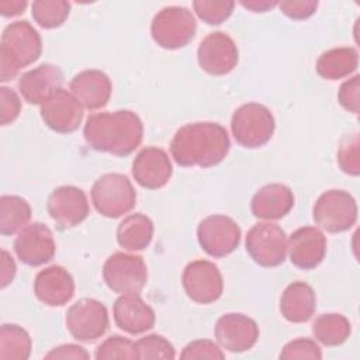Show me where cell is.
Returning a JSON list of instances; mask_svg holds the SVG:
<instances>
[{
  "label": "cell",
  "instance_id": "obj_34",
  "mask_svg": "<svg viewBox=\"0 0 360 360\" xmlns=\"http://www.w3.org/2000/svg\"><path fill=\"white\" fill-rule=\"evenodd\" d=\"M139 359H163L172 360L176 357L173 345L160 335H148L135 342Z\"/></svg>",
  "mask_w": 360,
  "mask_h": 360
},
{
  "label": "cell",
  "instance_id": "obj_26",
  "mask_svg": "<svg viewBox=\"0 0 360 360\" xmlns=\"http://www.w3.org/2000/svg\"><path fill=\"white\" fill-rule=\"evenodd\" d=\"M153 238V222L143 214L135 212L124 218L117 228V242L127 250H143Z\"/></svg>",
  "mask_w": 360,
  "mask_h": 360
},
{
  "label": "cell",
  "instance_id": "obj_14",
  "mask_svg": "<svg viewBox=\"0 0 360 360\" xmlns=\"http://www.w3.org/2000/svg\"><path fill=\"white\" fill-rule=\"evenodd\" d=\"M46 208L59 229L73 228L89 215L87 197L82 188L75 186L55 188L48 197Z\"/></svg>",
  "mask_w": 360,
  "mask_h": 360
},
{
  "label": "cell",
  "instance_id": "obj_21",
  "mask_svg": "<svg viewBox=\"0 0 360 360\" xmlns=\"http://www.w3.org/2000/svg\"><path fill=\"white\" fill-rule=\"evenodd\" d=\"M34 292L45 305L62 307L75 295V281L65 267L49 266L37 274Z\"/></svg>",
  "mask_w": 360,
  "mask_h": 360
},
{
  "label": "cell",
  "instance_id": "obj_43",
  "mask_svg": "<svg viewBox=\"0 0 360 360\" xmlns=\"http://www.w3.org/2000/svg\"><path fill=\"white\" fill-rule=\"evenodd\" d=\"M27 7L25 0H3L0 1V14L4 17H14L21 14Z\"/></svg>",
  "mask_w": 360,
  "mask_h": 360
},
{
  "label": "cell",
  "instance_id": "obj_17",
  "mask_svg": "<svg viewBox=\"0 0 360 360\" xmlns=\"http://www.w3.org/2000/svg\"><path fill=\"white\" fill-rule=\"evenodd\" d=\"M219 346L232 353H242L255 346L259 338L257 323L242 314H225L215 323Z\"/></svg>",
  "mask_w": 360,
  "mask_h": 360
},
{
  "label": "cell",
  "instance_id": "obj_41",
  "mask_svg": "<svg viewBox=\"0 0 360 360\" xmlns=\"http://www.w3.org/2000/svg\"><path fill=\"white\" fill-rule=\"evenodd\" d=\"M90 354L87 350L79 345H62L52 349L49 353L45 354V359H76V360H87Z\"/></svg>",
  "mask_w": 360,
  "mask_h": 360
},
{
  "label": "cell",
  "instance_id": "obj_22",
  "mask_svg": "<svg viewBox=\"0 0 360 360\" xmlns=\"http://www.w3.org/2000/svg\"><path fill=\"white\" fill-rule=\"evenodd\" d=\"M112 314L117 326L129 335H141L152 329L156 321L153 309L139 294H121L114 302Z\"/></svg>",
  "mask_w": 360,
  "mask_h": 360
},
{
  "label": "cell",
  "instance_id": "obj_40",
  "mask_svg": "<svg viewBox=\"0 0 360 360\" xmlns=\"http://www.w3.org/2000/svg\"><path fill=\"white\" fill-rule=\"evenodd\" d=\"M280 10L291 20H307L318 8L316 0H287L278 3Z\"/></svg>",
  "mask_w": 360,
  "mask_h": 360
},
{
  "label": "cell",
  "instance_id": "obj_5",
  "mask_svg": "<svg viewBox=\"0 0 360 360\" xmlns=\"http://www.w3.org/2000/svg\"><path fill=\"white\" fill-rule=\"evenodd\" d=\"M91 202L98 214L118 218L128 214L136 204V193L131 180L120 173L98 177L91 188Z\"/></svg>",
  "mask_w": 360,
  "mask_h": 360
},
{
  "label": "cell",
  "instance_id": "obj_6",
  "mask_svg": "<svg viewBox=\"0 0 360 360\" xmlns=\"http://www.w3.org/2000/svg\"><path fill=\"white\" fill-rule=\"evenodd\" d=\"M197 22L193 13L180 6L162 8L152 20L153 41L165 49H179L190 44L195 35Z\"/></svg>",
  "mask_w": 360,
  "mask_h": 360
},
{
  "label": "cell",
  "instance_id": "obj_36",
  "mask_svg": "<svg viewBox=\"0 0 360 360\" xmlns=\"http://www.w3.org/2000/svg\"><path fill=\"white\" fill-rule=\"evenodd\" d=\"M280 359H285V360H294V359L319 360V359H322V352L314 340L300 338V339H294V340L288 342L283 347V350L280 353Z\"/></svg>",
  "mask_w": 360,
  "mask_h": 360
},
{
  "label": "cell",
  "instance_id": "obj_15",
  "mask_svg": "<svg viewBox=\"0 0 360 360\" xmlns=\"http://www.w3.org/2000/svg\"><path fill=\"white\" fill-rule=\"evenodd\" d=\"M14 250L17 257L27 266L35 267L51 262L56 250L52 231L41 222L27 225L18 232L14 240Z\"/></svg>",
  "mask_w": 360,
  "mask_h": 360
},
{
  "label": "cell",
  "instance_id": "obj_33",
  "mask_svg": "<svg viewBox=\"0 0 360 360\" xmlns=\"http://www.w3.org/2000/svg\"><path fill=\"white\" fill-rule=\"evenodd\" d=\"M94 357L97 360H105V359L135 360V359H139L135 343L127 338L120 336V335H112V336L107 338L101 345H98V347L96 349Z\"/></svg>",
  "mask_w": 360,
  "mask_h": 360
},
{
  "label": "cell",
  "instance_id": "obj_37",
  "mask_svg": "<svg viewBox=\"0 0 360 360\" xmlns=\"http://www.w3.org/2000/svg\"><path fill=\"white\" fill-rule=\"evenodd\" d=\"M180 357L181 359H188V360H194V359L224 360L225 354L212 340L198 339V340H193L188 345H186Z\"/></svg>",
  "mask_w": 360,
  "mask_h": 360
},
{
  "label": "cell",
  "instance_id": "obj_35",
  "mask_svg": "<svg viewBox=\"0 0 360 360\" xmlns=\"http://www.w3.org/2000/svg\"><path fill=\"white\" fill-rule=\"evenodd\" d=\"M359 135H347L339 146L338 150V163L339 167L350 176H359L360 173V158H359Z\"/></svg>",
  "mask_w": 360,
  "mask_h": 360
},
{
  "label": "cell",
  "instance_id": "obj_10",
  "mask_svg": "<svg viewBox=\"0 0 360 360\" xmlns=\"http://www.w3.org/2000/svg\"><path fill=\"white\" fill-rule=\"evenodd\" d=\"M65 322L72 338L79 342H94L108 328V312L103 302L82 298L68 309Z\"/></svg>",
  "mask_w": 360,
  "mask_h": 360
},
{
  "label": "cell",
  "instance_id": "obj_19",
  "mask_svg": "<svg viewBox=\"0 0 360 360\" xmlns=\"http://www.w3.org/2000/svg\"><path fill=\"white\" fill-rule=\"evenodd\" d=\"M173 167L169 155L156 146L143 148L132 162L135 181L148 190L163 187L172 177Z\"/></svg>",
  "mask_w": 360,
  "mask_h": 360
},
{
  "label": "cell",
  "instance_id": "obj_18",
  "mask_svg": "<svg viewBox=\"0 0 360 360\" xmlns=\"http://www.w3.org/2000/svg\"><path fill=\"white\" fill-rule=\"evenodd\" d=\"M287 252L291 263L301 270L319 266L326 255V238L315 226H302L290 235Z\"/></svg>",
  "mask_w": 360,
  "mask_h": 360
},
{
  "label": "cell",
  "instance_id": "obj_32",
  "mask_svg": "<svg viewBox=\"0 0 360 360\" xmlns=\"http://www.w3.org/2000/svg\"><path fill=\"white\" fill-rule=\"evenodd\" d=\"M235 3L228 0H195L193 8L195 14L208 25H219L228 20L233 11Z\"/></svg>",
  "mask_w": 360,
  "mask_h": 360
},
{
  "label": "cell",
  "instance_id": "obj_29",
  "mask_svg": "<svg viewBox=\"0 0 360 360\" xmlns=\"http://www.w3.org/2000/svg\"><path fill=\"white\" fill-rule=\"evenodd\" d=\"M352 326L346 316L340 314L319 315L312 323V333L315 339L323 346H339L350 336Z\"/></svg>",
  "mask_w": 360,
  "mask_h": 360
},
{
  "label": "cell",
  "instance_id": "obj_8",
  "mask_svg": "<svg viewBox=\"0 0 360 360\" xmlns=\"http://www.w3.org/2000/svg\"><path fill=\"white\" fill-rule=\"evenodd\" d=\"M103 278L117 294H139L148 281V269L141 256L117 252L105 260Z\"/></svg>",
  "mask_w": 360,
  "mask_h": 360
},
{
  "label": "cell",
  "instance_id": "obj_38",
  "mask_svg": "<svg viewBox=\"0 0 360 360\" xmlns=\"http://www.w3.org/2000/svg\"><path fill=\"white\" fill-rule=\"evenodd\" d=\"M359 93H360V76L354 75L352 79L342 83L338 93V100L346 111L359 114V110H360Z\"/></svg>",
  "mask_w": 360,
  "mask_h": 360
},
{
  "label": "cell",
  "instance_id": "obj_12",
  "mask_svg": "<svg viewBox=\"0 0 360 360\" xmlns=\"http://www.w3.org/2000/svg\"><path fill=\"white\" fill-rule=\"evenodd\" d=\"M183 288L187 297L197 304L215 302L224 290L219 269L208 260H194L188 263L181 276Z\"/></svg>",
  "mask_w": 360,
  "mask_h": 360
},
{
  "label": "cell",
  "instance_id": "obj_39",
  "mask_svg": "<svg viewBox=\"0 0 360 360\" xmlns=\"http://www.w3.org/2000/svg\"><path fill=\"white\" fill-rule=\"evenodd\" d=\"M0 111H1V125H8L17 120L21 111V101L18 94L3 86L0 89Z\"/></svg>",
  "mask_w": 360,
  "mask_h": 360
},
{
  "label": "cell",
  "instance_id": "obj_42",
  "mask_svg": "<svg viewBox=\"0 0 360 360\" xmlns=\"http://www.w3.org/2000/svg\"><path fill=\"white\" fill-rule=\"evenodd\" d=\"M1 271H0V287L6 288L15 276V263L7 250H1Z\"/></svg>",
  "mask_w": 360,
  "mask_h": 360
},
{
  "label": "cell",
  "instance_id": "obj_30",
  "mask_svg": "<svg viewBox=\"0 0 360 360\" xmlns=\"http://www.w3.org/2000/svg\"><path fill=\"white\" fill-rule=\"evenodd\" d=\"M31 338L25 329L14 323H4L0 328V359L27 360L31 354Z\"/></svg>",
  "mask_w": 360,
  "mask_h": 360
},
{
  "label": "cell",
  "instance_id": "obj_25",
  "mask_svg": "<svg viewBox=\"0 0 360 360\" xmlns=\"http://www.w3.org/2000/svg\"><path fill=\"white\" fill-rule=\"evenodd\" d=\"M316 309V295L314 288L304 281H294L285 287L280 298L281 315L292 322L302 323L312 318Z\"/></svg>",
  "mask_w": 360,
  "mask_h": 360
},
{
  "label": "cell",
  "instance_id": "obj_1",
  "mask_svg": "<svg viewBox=\"0 0 360 360\" xmlns=\"http://www.w3.org/2000/svg\"><path fill=\"white\" fill-rule=\"evenodd\" d=\"M231 148L226 129L217 122H193L179 128L170 142L174 162L183 167L219 165Z\"/></svg>",
  "mask_w": 360,
  "mask_h": 360
},
{
  "label": "cell",
  "instance_id": "obj_31",
  "mask_svg": "<svg viewBox=\"0 0 360 360\" xmlns=\"http://www.w3.org/2000/svg\"><path fill=\"white\" fill-rule=\"evenodd\" d=\"M70 13V3L65 0H37L32 3V17L42 28L60 27Z\"/></svg>",
  "mask_w": 360,
  "mask_h": 360
},
{
  "label": "cell",
  "instance_id": "obj_11",
  "mask_svg": "<svg viewBox=\"0 0 360 360\" xmlns=\"http://www.w3.org/2000/svg\"><path fill=\"white\" fill-rule=\"evenodd\" d=\"M197 239L201 249L212 257L231 255L240 242L239 225L226 215H210L197 228Z\"/></svg>",
  "mask_w": 360,
  "mask_h": 360
},
{
  "label": "cell",
  "instance_id": "obj_9",
  "mask_svg": "<svg viewBox=\"0 0 360 360\" xmlns=\"http://www.w3.org/2000/svg\"><path fill=\"white\" fill-rule=\"evenodd\" d=\"M287 235L271 222L253 225L246 235V252L255 263L263 267H277L284 263L287 256Z\"/></svg>",
  "mask_w": 360,
  "mask_h": 360
},
{
  "label": "cell",
  "instance_id": "obj_7",
  "mask_svg": "<svg viewBox=\"0 0 360 360\" xmlns=\"http://www.w3.org/2000/svg\"><path fill=\"white\" fill-rule=\"evenodd\" d=\"M312 215L315 224L326 232L349 231L357 221V204L345 190H329L316 200Z\"/></svg>",
  "mask_w": 360,
  "mask_h": 360
},
{
  "label": "cell",
  "instance_id": "obj_44",
  "mask_svg": "<svg viewBox=\"0 0 360 360\" xmlns=\"http://www.w3.org/2000/svg\"><path fill=\"white\" fill-rule=\"evenodd\" d=\"M240 4L245 8L252 10L255 13H264V11L271 10L276 6H278V1H274V0H248V1H240Z\"/></svg>",
  "mask_w": 360,
  "mask_h": 360
},
{
  "label": "cell",
  "instance_id": "obj_23",
  "mask_svg": "<svg viewBox=\"0 0 360 360\" xmlns=\"http://www.w3.org/2000/svg\"><path fill=\"white\" fill-rule=\"evenodd\" d=\"M69 89L84 108L98 110L108 103L112 86L110 77L104 72L90 69L77 73L70 80Z\"/></svg>",
  "mask_w": 360,
  "mask_h": 360
},
{
  "label": "cell",
  "instance_id": "obj_20",
  "mask_svg": "<svg viewBox=\"0 0 360 360\" xmlns=\"http://www.w3.org/2000/svg\"><path fill=\"white\" fill-rule=\"evenodd\" d=\"M63 73L59 66L42 63L31 69L18 80V90L22 98L30 104H42L59 89H62Z\"/></svg>",
  "mask_w": 360,
  "mask_h": 360
},
{
  "label": "cell",
  "instance_id": "obj_16",
  "mask_svg": "<svg viewBox=\"0 0 360 360\" xmlns=\"http://www.w3.org/2000/svg\"><path fill=\"white\" fill-rule=\"evenodd\" d=\"M41 117L46 127L59 134L75 132L83 120V105L68 90L59 89L41 104Z\"/></svg>",
  "mask_w": 360,
  "mask_h": 360
},
{
  "label": "cell",
  "instance_id": "obj_3",
  "mask_svg": "<svg viewBox=\"0 0 360 360\" xmlns=\"http://www.w3.org/2000/svg\"><path fill=\"white\" fill-rule=\"evenodd\" d=\"M41 52V35L28 21L8 24L0 44V80L7 82L15 77L20 69L34 63Z\"/></svg>",
  "mask_w": 360,
  "mask_h": 360
},
{
  "label": "cell",
  "instance_id": "obj_4",
  "mask_svg": "<svg viewBox=\"0 0 360 360\" xmlns=\"http://www.w3.org/2000/svg\"><path fill=\"white\" fill-rule=\"evenodd\" d=\"M274 117L271 111L259 103H248L235 110L231 118V129L235 141L249 149L266 145L274 134Z\"/></svg>",
  "mask_w": 360,
  "mask_h": 360
},
{
  "label": "cell",
  "instance_id": "obj_2",
  "mask_svg": "<svg viewBox=\"0 0 360 360\" xmlns=\"http://www.w3.org/2000/svg\"><path fill=\"white\" fill-rule=\"evenodd\" d=\"M83 136L87 145L94 150L115 156H128L142 142L143 124L141 118L129 110L96 112L87 118Z\"/></svg>",
  "mask_w": 360,
  "mask_h": 360
},
{
  "label": "cell",
  "instance_id": "obj_28",
  "mask_svg": "<svg viewBox=\"0 0 360 360\" xmlns=\"http://www.w3.org/2000/svg\"><path fill=\"white\" fill-rule=\"evenodd\" d=\"M31 219L30 204L18 195H1L0 198V233L13 235L28 225Z\"/></svg>",
  "mask_w": 360,
  "mask_h": 360
},
{
  "label": "cell",
  "instance_id": "obj_24",
  "mask_svg": "<svg viewBox=\"0 0 360 360\" xmlns=\"http://www.w3.org/2000/svg\"><path fill=\"white\" fill-rule=\"evenodd\" d=\"M294 207V194L290 187L271 183L259 188L252 201L250 210L256 218L276 221L285 217Z\"/></svg>",
  "mask_w": 360,
  "mask_h": 360
},
{
  "label": "cell",
  "instance_id": "obj_13",
  "mask_svg": "<svg viewBox=\"0 0 360 360\" xmlns=\"http://www.w3.org/2000/svg\"><path fill=\"white\" fill-rule=\"evenodd\" d=\"M239 52L233 39L221 31L208 34L197 49L200 68L208 75L224 76L232 72L238 63Z\"/></svg>",
  "mask_w": 360,
  "mask_h": 360
},
{
  "label": "cell",
  "instance_id": "obj_27",
  "mask_svg": "<svg viewBox=\"0 0 360 360\" xmlns=\"http://www.w3.org/2000/svg\"><path fill=\"white\" fill-rule=\"evenodd\" d=\"M359 65V53L354 48L342 46L323 52L316 60V72L326 80H338L352 75Z\"/></svg>",
  "mask_w": 360,
  "mask_h": 360
}]
</instances>
